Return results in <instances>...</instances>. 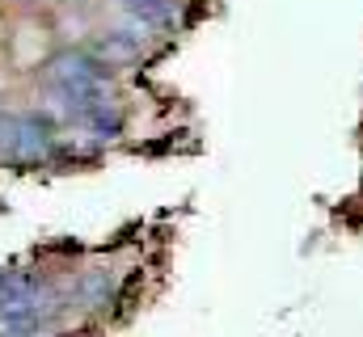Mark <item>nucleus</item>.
<instances>
[{"label":"nucleus","instance_id":"f257e3e1","mask_svg":"<svg viewBox=\"0 0 363 337\" xmlns=\"http://www.w3.org/2000/svg\"><path fill=\"white\" fill-rule=\"evenodd\" d=\"M4 148H9V156H17V161H38V156L47 152V127H43L38 118H17V122H9V131H4Z\"/></svg>","mask_w":363,"mask_h":337}]
</instances>
